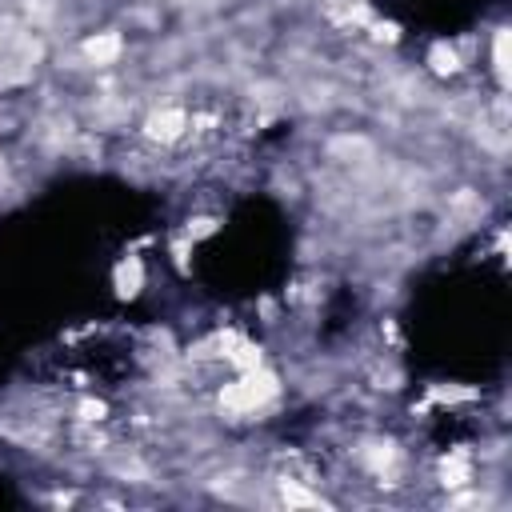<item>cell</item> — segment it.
<instances>
[{
    "label": "cell",
    "mask_w": 512,
    "mask_h": 512,
    "mask_svg": "<svg viewBox=\"0 0 512 512\" xmlns=\"http://www.w3.org/2000/svg\"><path fill=\"white\" fill-rule=\"evenodd\" d=\"M184 128H188V116H184L180 108H160V112H152V116L144 120V132H148L152 140H160V144L180 140Z\"/></svg>",
    "instance_id": "1"
},
{
    "label": "cell",
    "mask_w": 512,
    "mask_h": 512,
    "mask_svg": "<svg viewBox=\"0 0 512 512\" xmlns=\"http://www.w3.org/2000/svg\"><path fill=\"white\" fill-rule=\"evenodd\" d=\"M84 52H88V60L104 64V60H112V56L120 52V44H116L112 36H104V40H88V44H84Z\"/></svg>",
    "instance_id": "2"
}]
</instances>
